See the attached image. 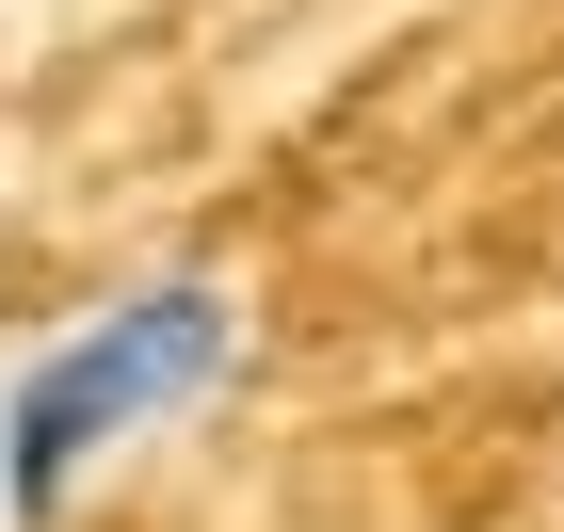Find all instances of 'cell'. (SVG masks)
Instances as JSON below:
<instances>
[{"label": "cell", "mask_w": 564, "mask_h": 532, "mask_svg": "<svg viewBox=\"0 0 564 532\" xmlns=\"http://www.w3.org/2000/svg\"><path fill=\"white\" fill-rule=\"evenodd\" d=\"M242 371H259V291L226 259H162L130 291H97L65 339H33L0 371V517L65 532L97 500V468H130L177 420H210Z\"/></svg>", "instance_id": "cell-1"}]
</instances>
